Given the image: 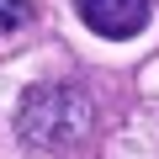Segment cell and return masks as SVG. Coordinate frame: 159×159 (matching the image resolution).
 Returning a JSON list of instances; mask_svg holds the SVG:
<instances>
[{
    "label": "cell",
    "instance_id": "3957f363",
    "mask_svg": "<svg viewBox=\"0 0 159 159\" xmlns=\"http://www.w3.org/2000/svg\"><path fill=\"white\" fill-rule=\"evenodd\" d=\"M32 16H37L32 0H0V32H21Z\"/></svg>",
    "mask_w": 159,
    "mask_h": 159
},
{
    "label": "cell",
    "instance_id": "6da1fadb",
    "mask_svg": "<svg viewBox=\"0 0 159 159\" xmlns=\"http://www.w3.org/2000/svg\"><path fill=\"white\" fill-rule=\"evenodd\" d=\"M90 127H96V101L74 80H37L16 106V133L37 154H64L85 143Z\"/></svg>",
    "mask_w": 159,
    "mask_h": 159
},
{
    "label": "cell",
    "instance_id": "7a4b0ae2",
    "mask_svg": "<svg viewBox=\"0 0 159 159\" xmlns=\"http://www.w3.org/2000/svg\"><path fill=\"white\" fill-rule=\"evenodd\" d=\"M74 16L106 43H127L148 27L154 0H74Z\"/></svg>",
    "mask_w": 159,
    "mask_h": 159
}]
</instances>
